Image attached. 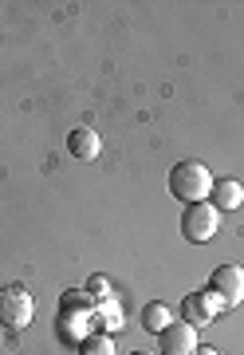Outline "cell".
<instances>
[{
    "mask_svg": "<svg viewBox=\"0 0 244 355\" xmlns=\"http://www.w3.org/2000/svg\"><path fill=\"white\" fill-rule=\"evenodd\" d=\"M213 182L217 178L209 174L205 162H178L169 170V193L178 198L181 205H193V202H205L209 193H213Z\"/></svg>",
    "mask_w": 244,
    "mask_h": 355,
    "instance_id": "1",
    "label": "cell"
},
{
    "mask_svg": "<svg viewBox=\"0 0 244 355\" xmlns=\"http://www.w3.org/2000/svg\"><path fill=\"white\" fill-rule=\"evenodd\" d=\"M36 316V300H32V292L24 284H8V288H0V324L8 331H24Z\"/></svg>",
    "mask_w": 244,
    "mask_h": 355,
    "instance_id": "2",
    "label": "cell"
},
{
    "mask_svg": "<svg viewBox=\"0 0 244 355\" xmlns=\"http://www.w3.org/2000/svg\"><path fill=\"white\" fill-rule=\"evenodd\" d=\"M217 229H220V214H217V205L213 202H193L185 205V214H181V237L193 245H205L217 237Z\"/></svg>",
    "mask_w": 244,
    "mask_h": 355,
    "instance_id": "3",
    "label": "cell"
},
{
    "mask_svg": "<svg viewBox=\"0 0 244 355\" xmlns=\"http://www.w3.org/2000/svg\"><path fill=\"white\" fill-rule=\"evenodd\" d=\"M217 312H229V304H225V296L213 292V288L189 292L185 304H181V320H185L189 328H209V324L217 320Z\"/></svg>",
    "mask_w": 244,
    "mask_h": 355,
    "instance_id": "4",
    "label": "cell"
},
{
    "mask_svg": "<svg viewBox=\"0 0 244 355\" xmlns=\"http://www.w3.org/2000/svg\"><path fill=\"white\" fill-rule=\"evenodd\" d=\"M209 288L220 292L229 308H236L244 300V268L241 265H217L213 277H209Z\"/></svg>",
    "mask_w": 244,
    "mask_h": 355,
    "instance_id": "5",
    "label": "cell"
},
{
    "mask_svg": "<svg viewBox=\"0 0 244 355\" xmlns=\"http://www.w3.org/2000/svg\"><path fill=\"white\" fill-rule=\"evenodd\" d=\"M193 352H197V328H189L185 320L181 324H169L158 336V355H193Z\"/></svg>",
    "mask_w": 244,
    "mask_h": 355,
    "instance_id": "6",
    "label": "cell"
},
{
    "mask_svg": "<svg viewBox=\"0 0 244 355\" xmlns=\"http://www.w3.org/2000/svg\"><path fill=\"white\" fill-rule=\"evenodd\" d=\"M67 150H71V158H79V162H95V158L103 154V139L91 127H75L67 135Z\"/></svg>",
    "mask_w": 244,
    "mask_h": 355,
    "instance_id": "7",
    "label": "cell"
},
{
    "mask_svg": "<svg viewBox=\"0 0 244 355\" xmlns=\"http://www.w3.org/2000/svg\"><path fill=\"white\" fill-rule=\"evenodd\" d=\"M209 198H213V205H217V214H232V209L244 205V186L236 182V178H217Z\"/></svg>",
    "mask_w": 244,
    "mask_h": 355,
    "instance_id": "8",
    "label": "cell"
},
{
    "mask_svg": "<svg viewBox=\"0 0 244 355\" xmlns=\"http://www.w3.org/2000/svg\"><path fill=\"white\" fill-rule=\"evenodd\" d=\"M173 324V312H169V304H162V300H154V304L142 308V328L150 331V336H162V331Z\"/></svg>",
    "mask_w": 244,
    "mask_h": 355,
    "instance_id": "9",
    "label": "cell"
},
{
    "mask_svg": "<svg viewBox=\"0 0 244 355\" xmlns=\"http://www.w3.org/2000/svg\"><path fill=\"white\" fill-rule=\"evenodd\" d=\"M75 347H79V355H118L115 352V340H111V336H103V331H87Z\"/></svg>",
    "mask_w": 244,
    "mask_h": 355,
    "instance_id": "10",
    "label": "cell"
},
{
    "mask_svg": "<svg viewBox=\"0 0 244 355\" xmlns=\"http://www.w3.org/2000/svg\"><path fill=\"white\" fill-rule=\"evenodd\" d=\"M87 296H91V300H103V304H106V300H111V280H106V277H91V280H87Z\"/></svg>",
    "mask_w": 244,
    "mask_h": 355,
    "instance_id": "11",
    "label": "cell"
},
{
    "mask_svg": "<svg viewBox=\"0 0 244 355\" xmlns=\"http://www.w3.org/2000/svg\"><path fill=\"white\" fill-rule=\"evenodd\" d=\"M193 355H220V352H217V347H201V343H197V352H193Z\"/></svg>",
    "mask_w": 244,
    "mask_h": 355,
    "instance_id": "12",
    "label": "cell"
},
{
    "mask_svg": "<svg viewBox=\"0 0 244 355\" xmlns=\"http://www.w3.org/2000/svg\"><path fill=\"white\" fill-rule=\"evenodd\" d=\"M130 355H154V352H130Z\"/></svg>",
    "mask_w": 244,
    "mask_h": 355,
    "instance_id": "13",
    "label": "cell"
}]
</instances>
